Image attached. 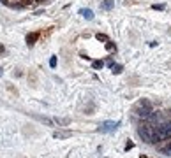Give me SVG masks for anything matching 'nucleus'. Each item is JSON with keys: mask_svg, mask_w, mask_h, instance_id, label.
Here are the masks:
<instances>
[{"mask_svg": "<svg viewBox=\"0 0 171 158\" xmlns=\"http://www.w3.org/2000/svg\"><path fill=\"white\" fill-rule=\"evenodd\" d=\"M164 151H166V153H169V155H171V146L168 148V149H164Z\"/></svg>", "mask_w": 171, "mask_h": 158, "instance_id": "nucleus-17", "label": "nucleus"}, {"mask_svg": "<svg viewBox=\"0 0 171 158\" xmlns=\"http://www.w3.org/2000/svg\"><path fill=\"white\" fill-rule=\"evenodd\" d=\"M55 121H57L58 125H69V120H60V118H57Z\"/></svg>", "mask_w": 171, "mask_h": 158, "instance_id": "nucleus-13", "label": "nucleus"}, {"mask_svg": "<svg viewBox=\"0 0 171 158\" xmlns=\"http://www.w3.org/2000/svg\"><path fill=\"white\" fill-rule=\"evenodd\" d=\"M154 127H155V125H152V123H145V125H141V127L138 128L139 137H141L143 141L150 142V144H155V139H154Z\"/></svg>", "mask_w": 171, "mask_h": 158, "instance_id": "nucleus-1", "label": "nucleus"}, {"mask_svg": "<svg viewBox=\"0 0 171 158\" xmlns=\"http://www.w3.org/2000/svg\"><path fill=\"white\" fill-rule=\"evenodd\" d=\"M161 128H162V132L166 134V137H168V139H171V121L162 123V125H161Z\"/></svg>", "mask_w": 171, "mask_h": 158, "instance_id": "nucleus-6", "label": "nucleus"}, {"mask_svg": "<svg viewBox=\"0 0 171 158\" xmlns=\"http://www.w3.org/2000/svg\"><path fill=\"white\" fill-rule=\"evenodd\" d=\"M92 67L95 69V70H97V69H102V67H104V62H102V60H95V62L92 63Z\"/></svg>", "mask_w": 171, "mask_h": 158, "instance_id": "nucleus-9", "label": "nucleus"}, {"mask_svg": "<svg viewBox=\"0 0 171 158\" xmlns=\"http://www.w3.org/2000/svg\"><path fill=\"white\" fill-rule=\"evenodd\" d=\"M0 76H2V69H0Z\"/></svg>", "mask_w": 171, "mask_h": 158, "instance_id": "nucleus-18", "label": "nucleus"}, {"mask_svg": "<svg viewBox=\"0 0 171 158\" xmlns=\"http://www.w3.org/2000/svg\"><path fill=\"white\" fill-rule=\"evenodd\" d=\"M113 5H115L113 0H104V2L101 4V9H102V11H111V9H113Z\"/></svg>", "mask_w": 171, "mask_h": 158, "instance_id": "nucleus-7", "label": "nucleus"}, {"mask_svg": "<svg viewBox=\"0 0 171 158\" xmlns=\"http://www.w3.org/2000/svg\"><path fill=\"white\" fill-rule=\"evenodd\" d=\"M118 128V123L115 121H104L102 125H101V132H115V130Z\"/></svg>", "mask_w": 171, "mask_h": 158, "instance_id": "nucleus-3", "label": "nucleus"}, {"mask_svg": "<svg viewBox=\"0 0 171 158\" xmlns=\"http://www.w3.org/2000/svg\"><path fill=\"white\" fill-rule=\"evenodd\" d=\"M71 135H72L71 130H65V132H55V134H53L55 139H67V137H71Z\"/></svg>", "mask_w": 171, "mask_h": 158, "instance_id": "nucleus-4", "label": "nucleus"}, {"mask_svg": "<svg viewBox=\"0 0 171 158\" xmlns=\"http://www.w3.org/2000/svg\"><path fill=\"white\" fill-rule=\"evenodd\" d=\"M111 69H113V74H120V72H122V65H113Z\"/></svg>", "mask_w": 171, "mask_h": 158, "instance_id": "nucleus-10", "label": "nucleus"}, {"mask_svg": "<svg viewBox=\"0 0 171 158\" xmlns=\"http://www.w3.org/2000/svg\"><path fill=\"white\" fill-rule=\"evenodd\" d=\"M106 49L108 51H115V44L111 42V41H108V42H106Z\"/></svg>", "mask_w": 171, "mask_h": 158, "instance_id": "nucleus-11", "label": "nucleus"}, {"mask_svg": "<svg viewBox=\"0 0 171 158\" xmlns=\"http://www.w3.org/2000/svg\"><path fill=\"white\" fill-rule=\"evenodd\" d=\"M152 9H155V11H161V9H164V5H162V4H161V5H157V4H155V5H152Z\"/></svg>", "mask_w": 171, "mask_h": 158, "instance_id": "nucleus-15", "label": "nucleus"}, {"mask_svg": "<svg viewBox=\"0 0 171 158\" xmlns=\"http://www.w3.org/2000/svg\"><path fill=\"white\" fill-rule=\"evenodd\" d=\"M2 53H4V46H2V44H0V55H2Z\"/></svg>", "mask_w": 171, "mask_h": 158, "instance_id": "nucleus-16", "label": "nucleus"}, {"mask_svg": "<svg viewBox=\"0 0 171 158\" xmlns=\"http://www.w3.org/2000/svg\"><path fill=\"white\" fill-rule=\"evenodd\" d=\"M79 14L83 16L85 20H93V13L90 11V9H81V11H79Z\"/></svg>", "mask_w": 171, "mask_h": 158, "instance_id": "nucleus-8", "label": "nucleus"}, {"mask_svg": "<svg viewBox=\"0 0 171 158\" xmlns=\"http://www.w3.org/2000/svg\"><path fill=\"white\" fill-rule=\"evenodd\" d=\"M134 113H136L138 116H143V118H146V116L152 113V106H150V102H148V100H139L138 104H136Z\"/></svg>", "mask_w": 171, "mask_h": 158, "instance_id": "nucleus-2", "label": "nucleus"}, {"mask_svg": "<svg viewBox=\"0 0 171 158\" xmlns=\"http://www.w3.org/2000/svg\"><path fill=\"white\" fill-rule=\"evenodd\" d=\"M97 39H99V41H106V42H108V37L102 35V34H97Z\"/></svg>", "mask_w": 171, "mask_h": 158, "instance_id": "nucleus-14", "label": "nucleus"}, {"mask_svg": "<svg viewBox=\"0 0 171 158\" xmlns=\"http://www.w3.org/2000/svg\"><path fill=\"white\" fill-rule=\"evenodd\" d=\"M39 39V32H34V34H28L27 35V44L32 46V44H36V41Z\"/></svg>", "mask_w": 171, "mask_h": 158, "instance_id": "nucleus-5", "label": "nucleus"}, {"mask_svg": "<svg viewBox=\"0 0 171 158\" xmlns=\"http://www.w3.org/2000/svg\"><path fill=\"white\" fill-rule=\"evenodd\" d=\"M50 67H51V69H55V67H57V56H51V60H50Z\"/></svg>", "mask_w": 171, "mask_h": 158, "instance_id": "nucleus-12", "label": "nucleus"}]
</instances>
